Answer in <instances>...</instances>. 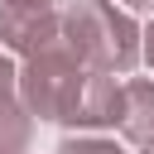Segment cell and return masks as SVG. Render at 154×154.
Masks as SVG:
<instances>
[{
	"mask_svg": "<svg viewBox=\"0 0 154 154\" xmlns=\"http://www.w3.org/2000/svg\"><path fill=\"white\" fill-rule=\"evenodd\" d=\"M19 106L34 120L72 125V130H101L120 120V82L111 72H91L77 63V53L58 38L43 53L24 58L19 67Z\"/></svg>",
	"mask_w": 154,
	"mask_h": 154,
	"instance_id": "obj_1",
	"label": "cell"
},
{
	"mask_svg": "<svg viewBox=\"0 0 154 154\" xmlns=\"http://www.w3.org/2000/svg\"><path fill=\"white\" fill-rule=\"evenodd\" d=\"M63 43L82 67L125 77L140 63V24L111 0H67L63 5Z\"/></svg>",
	"mask_w": 154,
	"mask_h": 154,
	"instance_id": "obj_2",
	"label": "cell"
},
{
	"mask_svg": "<svg viewBox=\"0 0 154 154\" xmlns=\"http://www.w3.org/2000/svg\"><path fill=\"white\" fill-rule=\"evenodd\" d=\"M63 38V0H0V48L34 58Z\"/></svg>",
	"mask_w": 154,
	"mask_h": 154,
	"instance_id": "obj_3",
	"label": "cell"
},
{
	"mask_svg": "<svg viewBox=\"0 0 154 154\" xmlns=\"http://www.w3.org/2000/svg\"><path fill=\"white\" fill-rule=\"evenodd\" d=\"M34 116L19 106V67L0 48V154H29Z\"/></svg>",
	"mask_w": 154,
	"mask_h": 154,
	"instance_id": "obj_4",
	"label": "cell"
},
{
	"mask_svg": "<svg viewBox=\"0 0 154 154\" xmlns=\"http://www.w3.org/2000/svg\"><path fill=\"white\" fill-rule=\"evenodd\" d=\"M120 135L130 144H154V82L149 77H130L120 82Z\"/></svg>",
	"mask_w": 154,
	"mask_h": 154,
	"instance_id": "obj_5",
	"label": "cell"
},
{
	"mask_svg": "<svg viewBox=\"0 0 154 154\" xmlns=\"http://www.w3.org/2000/svg\"><path fill=\"white\" fill-rule=\"evenodd\" d=\"M53 154H125L116 140H106V135H67Z\"/></svg>",
	"mask_w": 154,
	"mask_h": 154,
	"instance_id": "obj_6",
	"label": "cell"
},
{
	"mask_svg": "<svg viewBox=\"0 0 154 154\" xmlns=\"http://www.w3.org/2000/svg\"><path fill=\"white\" fill-rule=\"evenodd\" d=\"M140 58H144V63L154 67V19H149V24L140 29Z\"/></svg>",
	"mask_w": 154,
	"mask_h": 154,
	"instance_id": "obj_7",
	"label": "cell"
},
{
	"mask_svg": "<svg viewBox=\"0 0 154 154\" xmlns=\"http://www.w3.org/2000/svg\"><path fill=\"white\" fill-rule=\"evenodd\" d=\"M125 5H130V10H144V5H154V0H125Z\"/></svg>",
	"mask_w": 154,
	"mask_h": 154,
	"instance_id": "obj_8",
	"label": "cell"
},
{
	"mask_svg": "<svg viewBox=\"0 0 154 154\" xmlns=\"http://www.w3.org/2000/svg\"><path fill=\"white\" fill-rule=\"evenodd\" d=\"M140 154H154V144H144V149H140Z\"/></svg>",
	"mask_w": 154,
	"mask_h": 154,
	"instance_id": "obj_9",
	"label": "cell"
}]
</instances>
